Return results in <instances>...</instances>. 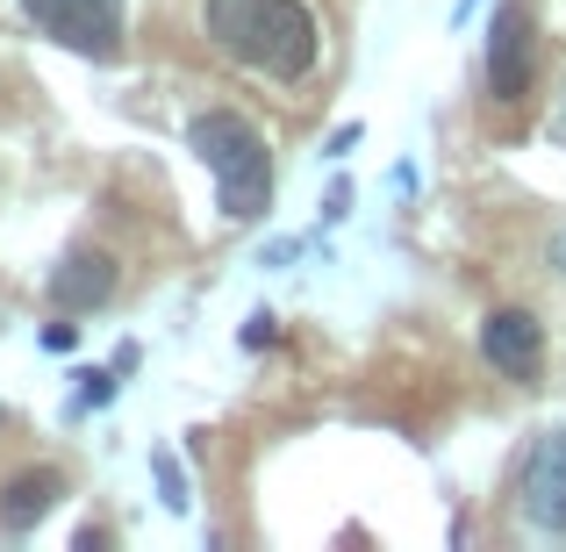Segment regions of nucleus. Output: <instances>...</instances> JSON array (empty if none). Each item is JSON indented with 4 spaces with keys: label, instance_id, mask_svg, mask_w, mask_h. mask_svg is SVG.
Returning <instances> with one entry per match:
<instances>
[{
    "label": "nucleus",
    "instance_id": "obj_1",
    "mask_svg": "<svg viewBox=\"0 0 566 552\" xmlns=\"http://www.w3.org/2000/svg\"><path fill=\"white\" fill-rule=\"evenodd\" d=\"M201 22L222 58L273 80H308L323 58V22L308 0H201Z\"/></svg>",
    "mask_w": 566,
    "mask_h": 552
},
{
    "label": "nucleus",
    "instance_id": "obj_2",
    "mask_svg": "<svg viewBox=\"0 0 566 552\" xmlns=\"http://www.w3.org/2000/svg\"><path fill=\"white\" fill-rule=\"evenodd\" d=\"M187 144L208 173H216V201L230 222H259L273 208V152H265L259 123L237 108H208L187 123Z\"/></svg>",
    "mask_w": 566,
    "mask_h": 552
},
{
    "label": "nucleus",
    "instance_id": "obj_3",
    "mask_svg": "<svg viewBox=\"0 0 566 552\" xmlns=\"http://www.w3.org/2000/svg\"><path fill=\"white\" fill-rule=\"evenodd\" d=\"M29 22L43 29L51 43L80 58H115L123 51V0H22Z\"/></svg>",
    "mask_w": 566,
    "mask_h": 552
},
{
    "label": "nucleus",
    "instance_id": "obj_4",
    "mask_svg": "<svg viewBox=\"0 0 566 552\" xmlns=\"http://www.w3.org/2000/svg\"><path fill=\"white\" fill-rule=\"evenodd\" d=\"M531 58H538L531 14L510 0V8H495V22H488V101H524L531 94Z\"/></svg>",
    "mask_w": 566,
    "mask_h": 552
},
{
    "label": "nucleus",
    "instance_id": "obj_5",
    "mask_svg": "<svg viewBox=\"0 0 566 552\" xmlns=\"http://www.w3.org/2000/svg\"><path fill=\"white\" fill-rule=\"evenodd\" d=\"M481 360L502 373V381H538L545 366V323L531 309H495L481 323Z\"/></svg>",
    "mask_w": 566,
    "mask_h": 552
},
{
    "label": "nucleus",
    "instance_id": "obj_6",
    "mask_svg": "<svg viewBox=\"0 0 566 552\" xmlns=\"http://www.w3.org/2000/svg\"><path fill=\"white\" fill-rule=\"evenodd\" d=\"M524 517L538 531H566V430H545L524 459Z\"/></svg>",
    "mask_w": 566,
    "mask_h": 552
},
{
    "label": "nucleus",
    "instance_id": "obj_7",
    "mask_svg": "<svg viewBox=\"0 0 566 552\" xmlns=\"http://www.w3.org/2000/svg\"><path fill=\"white\" fill-rule=\"evenodd\" d=\"M115 273H123V265H115L101 244H80V251H72V259L51 273V302L65 309V316H80V309H101V302L115 294Z\"/></svg>",
    "mask_w": 566,
    "mask_h": 552
},
{
    "label": "nucleus",
    "instance_id": "obj_8",
    "mask_svg": "<svg viewBox=\"0 0 566 552\" xmlns=\"http://www.w3.org/2000/svg\"><path fill=\"white\" fill-rule=\"evenodd\" d=\"M57 496H65V473L57 467H29V473H14L8 488H0V531H36L43 517L57 510Z\"/></svg>",
    "mask_w": 566,
    "mask_h": 552
},
{
    "label": "nucleus",
    "instance_id": "obj_9",
    "mask_svg": "<svg viewBox=\"0 0 566 552\" xmlns=\"http://www.w3.org/2000/svg\"><path fill=\"white\" fill-rule=\"evenodd\" d=\"M151 473H158V488H166V510H187V473L172 467V452H158Z\"/></svg>",
    "mask_w": 566,
    "mask_h": 552
},
{
    "label": "nucleus",
    "instance_id": "obj_10",
    "mask_svg": "<svg viewBox=\"0 0 566 552\" xmlns=\"http://www.w3.org/2000/svg\"><path fill=\"white\" fill-rule=\"evenodd\" d=\"M43 345H51V352H72V345H80V331H72V323H51V331H43Z\"/></svg>",
    "mask_w": 566,
    "mask_h": 552
},
{
    "label": "nucleus",
    "instance_id": "obj_11",
    "mask_svg": "<svg viewBox=\"0 0 566 552\" xmlns=\"http://www.w3.org/2000/svg\"><path fill=\"white\" fill-rule=\"evenodd\" d=\"M553 265H559V273H566V230L553 237Z\"/></svg>",
    "mask_w": 566,
    "mask_h": 552
},
{
    "label": "nucleus",
    "instance_id": "obj_12",
    "mask_svg": "<svg viewBox=\"0 0 566 552\" xmlns=\"http://www.w3.org/2000/svg\"><path fill=\"white\" fill-rule=\"evenodd\" d=\"M559 129H566V108H559Z\"/></svg>",
    "mask_w": 566,
    "mask_h": 552
}]
</instances>
